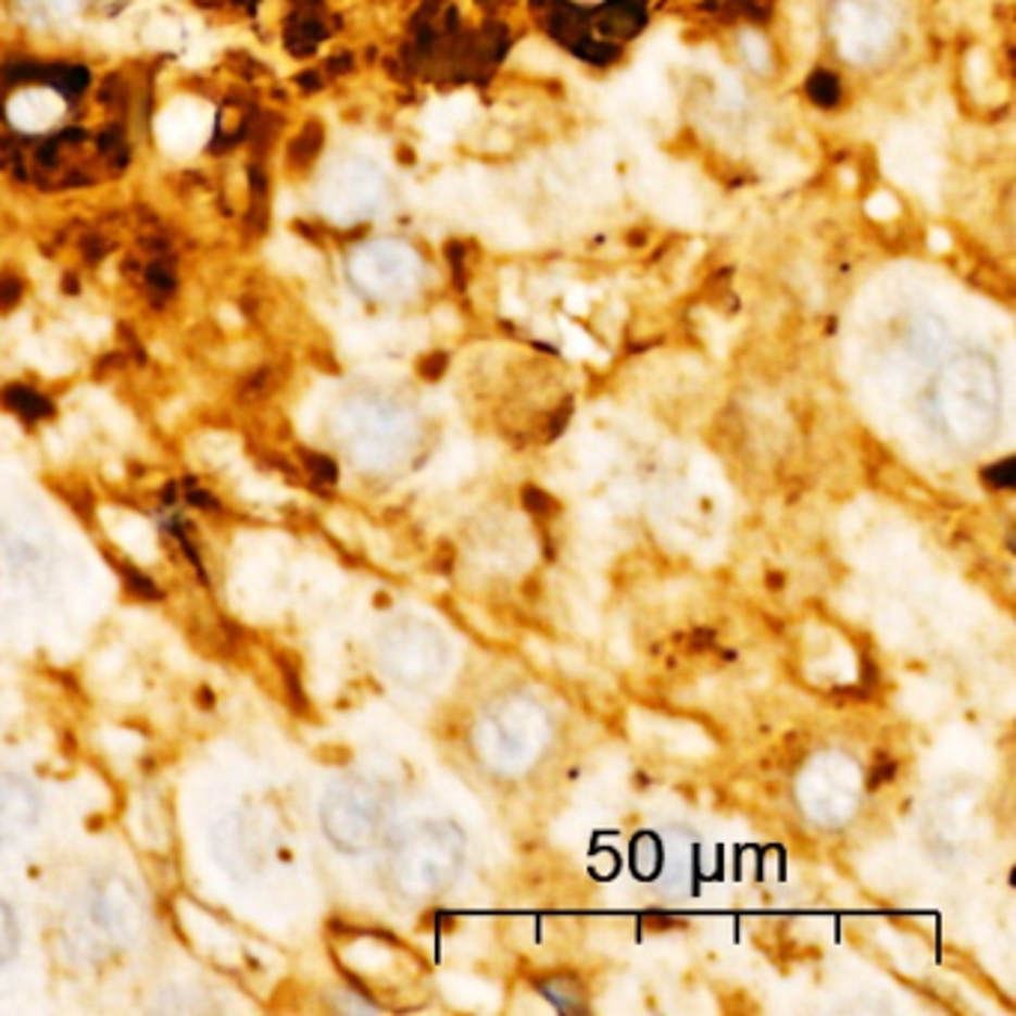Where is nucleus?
<instances>
[{
  "label": "nucleus",
  "mask_w": 1016,
  "mask_h": 1016,
  "mask_svg": "<svg viewBox=\"0 0 1016 1016\" xmlns=\"http://www.w3.org/2000/svg\"><path fill=\"white\" fill-rule=\"evenodd\" d=\"M323 829L328 841L347 853L367 850L381 829V805L376 793L359 781L335 787L323 802Z\"/></svg>",
  "instance_id": "obj_1"
},
{
  "label": "nucleus",
  "mask_w": 1016,
  "mask_h": 1016,
  "mask_svg": "<svg viewBox=\"0 0 1016 1016\" xmlns=\"http://www.w3.org/2000/svg\"><path fill=\"white\" fill-rule=\"evenodd\" d=\"M835 34L846 58L867 60L894 34V10L879 0H843L835 12Z\"/></svg>",
  "instance_id": "obj_2"
},
{
  "label": "nucleus",
  "mask_w": 1016,
  "mask_h": 1016,
  "mask_svg": "<svg viewBox=\"0 0 1016 1016\" xmlns=\"http://www.w3.org/2000/svg\"><path fill=\"white\" fill-rule=\"evenodd\" d=\"M417 268H421V263H417L415 251L397 242L367 244L352 256V277L376 296L405 292L415 284Z\"/></svg>",
  "instance_id": "obj_3"
},
{
  "label": "nucleus",
  "mask_w": 1016,
  "mask_h": 1016,
  "mask_svg": "<svg viewBox=\"0 0 1016 1016\" xmlns=\"http://www.w3.org/2000/svg\"><path fill=\"white\" fill-rule=\"evenodd\" d=\"M90 918L108 939L120 945L135 942L143 927V903L126 879L111 877L96 889L90 903Z\"/></svg>",
  "instance_id": "obj_4"
},
{
  "label": "nucleus",
  "mask_w": 1016,
  "mask_h": 1016,
  "mask_svg": "<svg viewBox=\"0 0 1016 1016\" xmlns=\"http://www.w3.org/2000/svg\"><path fill=\"white\" fill-rule=\"evenodd\" d=\"M379 176L361 162H347L337 167L323 185V209L335 221H359L379 200Z\"/></svg>",
  "instance_id": "obj_5"
},
{
  "label": "nucleus",
  "mask_w": 1016,
  "mask_h": 1016,
  "mask_svg": "<svg viewBox=\"0 0 1016 1016\" xmlns=\"http://www.w3.org/2000/svg\"><path fill=\"white\" fill-rule=\"evenodd\" d=\"M212 104L179 96L171 104H164V111L155 120V135L159 143L171 155H195L212 135Z\"/></svg>",
  "instance_id": "obj_6"
},
{
  "label": "nucleus",
  "mask_w": 1016,
  "mask_h": 1016,
  "mask_svg": "<svg viewBox=\"0 0 1016 1016\" xmlns=\"http://www.w3.org/2000/svg\"><path fill=\"white\" fill-rule=\"evenodd\" d=\"M42 814V802L30 781L22 775L0 773V843L18 841L34 829Z\"/></svg>",
  "instance_id": "obj_7"
},
{
  "label": "nucleus",
  "mask_w": 1016,
  "mask_h": 1016,
  "mask_svg": "<svg viewBox=\"0 0 1016 1016\" xmlns=\"http://www.w3.org/2000/svg\"><path fill=\"white\" fill-rule=\"evenodd\" d=\"M7 116L15 128L39 135V131L58 126L66 116V102L48 87H30V90L15 92L7 102Z\"/></svg>",
  "instance_id": "obj_8"
},
{
  "label": "nucleus",
  "mask_w": 1016,
  "mask_h": 1016,
  "mask_svg": "<svg viewBox=\"0 0 1016 1016\" xmlns=\"http://www.w3.org/2000/svg\"><path fill=\"white\" fill-rule=\"evenodd\" d=\"M18 918L12 913V906L7 901H0V966H7L15 951H18Z\"/></svg>",
  "instance_id": "obj_9"
},
{
  "label": "nucleus",
  "mask_w": 1016,
  "mask_h": 1016,
  "mask_svg": "<svg viewBox=\"0 0 1016 1016\" xmlns=\"http://www.w3.org/2000/svg\"><path fill=\"white\" fill-rule=\"evenodd\" d=\"M116 569H120L123 578H126L128 590H131V593H138L140 600H162V590H159V585H155L152 578L140 576L138 569H131V566H126V564H116Z\"/></svg>",
  "instance_id": "obj_10"
},
{
  "label": "nucleus",
  "mask_w": 1016,
  "mask_h": 1016,
  "mask_svg": "<svg viewBox=\"0 0 1016 1016\" xmlns=\"http://www.w3.org/2000/svg\"><path fill=\"white\" fill-rule=\"evenodd\" d=\"M301 460H304L308 472H311L316 480H323V484H337V477H340V474H337L335 460H328V456H319V453H304Z\"/></svg>",
  "instance_id": "obj_11"
},
{
  "label": "nucleus",
  "mask_w": 1016,
  "mask_h": 1016,
  "mask_svg": "<svg viewBox=\"0 0 1016 1016\" xmlns=\"http://www.w3.org/2000/svg\"><path fill=\"white\" fill-rule=\"evenodd\" d=\"M522 501H525V507L531 510V513H537V516H549V513L557 510L554 498L549 496V492H543V489H537V486H525Z\"/></svg>",
  "instance_id": "obj_12"
},
{
  "label": "nucleus",
  "mask_w": 1016,
  "mask_h": 1016,
  "mask_svg": "<svg viewBox=\"0 0 1016 1016\" xmlns=\"http://www.w3.org/2000/svg\"><path fill=\"white\" fill-rule=\"evenodd\" d=\"M1014 460L999 462V465H990L987 472H983V484L993 486V489H1011L1014 486Z\"/></svg>",
  "instance_id": "obj_13"
},
{
  "label": "nucleus",
  "mask_w": 1016,
  "mask_h": 1016,
  "mask_svg": "<svg viewBox=\"0 0 1016 1016\" xmlns=\"http://www.w3.org/2000/svg\"><path fill=\"white\" fill-rule=\"evenodd\" d=\"M277 665H280V674H284V682H287V692L292 694V701H296V710H304L308 701H304V692H301L299 670H296V665H292L287 656L277 658Z\"/></svg>",
  "instance_id": "obj_14"
},
{
  "label": "nucleus",
  "mask_w": 1016,
  "mask_h": 1016,
  "mask_svg": "<svg viewBox=\"0 0 1016 1016\" xmlns=\"http://www.w3.org/2000/svg\"><path fill=\"white\" fill-rule=\"evenodd\" d=\"M7 403L12 405V409H18V412H22V415H27V417H34V415H42V412H48L46 405H39L34 400V393H22V397H10V400H7Z\"/></svg>",
  "instance_id": "obj_15"
},
{
  "label": "nucleus",
  "mask_w": 1016,
  "mask_h": 1016,
  "mask_svg": "<svg viewBox=\"0 0 1016 1016\" xmlns=\"http://www.w3.org/2000/svg\"><path fill=\"white\" fill-rule=\"evenodd\" d=\"M867 212H870L874 218H891V215L898 212V203H894L889 195H877L867 203Z\"/></svg>",
  "instance_id": "obj_16"
},
{
  "label": "nucleus",
  "mask_w": 1016,
  "mask_h": 1016,
  "mask_svg": "<svg viewBox=\"0 0 1016 1016\" xmlns=\"http://www.w3.org/2000/svg\"><path fill=\"white\" fill-rule=\"evenodd\" d=\"M188 501H191V504H197V507H203V510H221V501H215L212 496H206V489H197V486H191V489H188Z\"/></svg>",
  "instance_id": "obj_17"
},
{
  "label": "nucleus",
  "mask_w": 1016,
  "mask_h": 1016,
  "mask_svg": "<svg viewBox=\"0 0 1016 1016\" xmlns=\"http://www.w3.org/2000/svg\"><path fill=\"white\" fill-rule=\"evenodd\" d=\"M930 239H933V248H936V251H942V248H948V233H939V230H936L933 236H930Z\"/></svg>",
  "instance_id": "obj_18"
}]
</instances>
